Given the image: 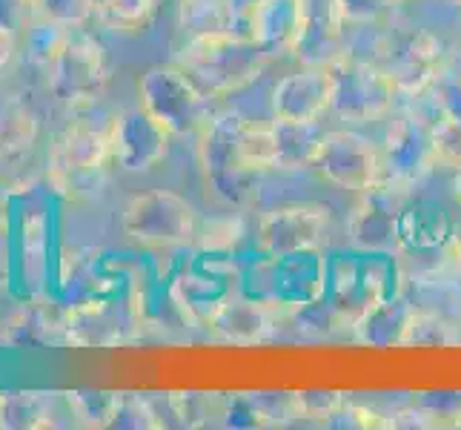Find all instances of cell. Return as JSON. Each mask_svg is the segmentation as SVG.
<instances>
[{
  "label": "cell",
  "instance_id": "6da1fadb",
  "mask_svg": "<svg viewBox=\"0 0 461 430\" xmlns=\"http://www.w3.org/2000/svg\"><path fill=\"white\" fill-rule=\"evenodd\" d=\"M198 167L206 193L227 206L256 198L261 175L278 169L273 121H252L238 113L215 115L198 133Z\"/></svg>",
  "mask_w": 461,
  "mask_h": 430
},
{
  "label": "cell",
  "instance_id": "7a4b0ae2",
  "mask_svg": "<svg viewBox=\"0 0 461 430\" xmlns=\"http://www.w3.org/2000/svg\"><path fill=\"white\" fill-rule=\"evenodd\" d=\"M267 60L269 58L249 38L238 32H221V35L186 38L172 63L193 78L206 98H227L256 81Z\"/></svg>",
  "mask_w": 461,
  "mask_h": 430
},
{
  "label": "cell",
  "instance_id": "3957f363",
  "mask_svg": "<svg viewBox=\"0 0 461 430\" xmlns=\"http://www.w3.org/2000/svg\"><path fill=\"white\" fill-rule=\"evenodd\" d=\"M138 106L152 115L172 138L198 135L210 121V98L181 67H152L138 78Z\"/></svg>",
  "mask_w": 461,
  "mask_h": 430
},
{
  "label": "cell",
  "instance_id": "277c9868",
  "mask_svg": "<svg viewBox=\"0 0 461 430\" xmlns=\"http://www.w3.org/2000/svg\"><path fill=\"white\" fill-rule=\"evenodd\" d=\"M123 233L140 247H184L198 235L195 206L169 189H147L126 201L121 215Z\"/></svg>",
  "mask_w": 461,
  "mask_h": 430
},
{
  "label": "cell",
  "instance_id": "5b68a950",
  "mask_svg": "<svg viewBox=\"0 0 461 430\" xmlns=\"http://www.w3.org/2000/svg\"><path fill=\"white\" fill-rule=\"evenodd\" d=\"M332 115L344 121L367 124L393 113L395 101L402 98L393 78L375 60H364L353 52H344L332 63Z\"/></svg>",
  "mask_w": 461,
  "mask_h": 430
},
{
  "label": "cell",
  "instance_id": "8992f818",
  "mask_svg": "<svg viewBox=\"0 0 461 430\" xmlns=\"http://www.w3.org/2000/svg\"><path fill=\"white\" fill-rule=\"evenodd\" d=\"M327 184L349 189V193H367L384 181V158L375 141L364 138L353 130H330L318 141L315 158L310 164Z\"/></svg>",
  "mask_w": 461,
  "mask_h": 430
},
{
  "label": "cell",
  "instance_id": "52a82bcc",
  "mask_svg": "<svg viewBox=\"0 0 461 430\" xmlns=\"http://www.w3.org/2000/svg\"><path fill=\"white\" fill-rule=\"evenodd\" d=\"M113 81V60L104 46L89 35L69 32L50 67V89L67 106H92Z\"/></svg>",
  "mask_w": 461,
  "mask_h": 430
},
{
  "label": "cell",
  "instance_id": "ba28073f",
  "mask_svg": "<svg viewBox=\"0 0 461 430\" xmlns=\"http://www.w3.org/2000/svg\"><path fill=\"white\" fill-rule=\"evenodd\" d=\"M113 124L115 115L77 118L55 135L50 150V172L58 184H69L113 161Z\"/></svg>",
  "mask_w": 461,
  "mask_h": 430
},
{
  "label": "cell",
  "instance_id": "9c48e42d",
  "mask_svg": "<svg viewBox=\"0 0 461 430\" xmlns=\"http://www.w3.org/2000/svg\"><path fill=\"white\" fill-rule=\"evenodd\" d=\"M384 69L402 98H419L444 72V43L427 29H410L387 38L384 60H375Z\"/></svg>",
  "mask_w": 461,
  "mask_h": 430
},
{
  "label": "cell",
  "instance_id": "30bf717a",
  "mask_svg": "<svg viewBox=\"0 0 461 430\" xmlns=\"http://www.w3.org/2000/svg\"><path fill=\"white\" fill-rule=\"evenodd\" d=\"M332 215L321 204H284L261 218L258 242L269 259L315 252L327 244Z\"/></svg>",
  "mask_w": 461,
  "mask_h": 430
},
{
  "label": "cell",
  "instance_id": "8fae6325",
  "mask_svg": "<svg viewBox=\"0 0 461 430\" xmlns=\"http://www.w3.org/2000/svg\"><path fill=\"white\" fill-rule=\"evenodd\" d=\"M384 158V181L410 189L421 181L436 164L433 150V121L399 118L387 130V143L381 147Z\"/></svg>",
  "mask_w": 461,
  "mask_h": 430
},
{
  "label": "cell",
  "instance_id": "7c38bea8",
  "mask_svg": "<svg viewBox=\"0 0 461 430\" xmlns=\"http://www.w3.org/2000/svg\"><path fill=\"white\" fill-rule=\"evenodd\" d=\"M172 135L144 109H123L113 124V161L123 172H149L169 155Z\"/></svg>",
  "mask_w": 461,
  "mask_h": 430
},
{
  "label": "cell",
  "instance_id": "4fadbf2b",
  "mask_svg": "<svg viewBox=\"0 0 461 430\" xmlns=\"http://www.w3.org/2000/svg\"><path fill=\"white\" fill-rule=\"evenodd\" d=\"M304 0H258L235 23L238 35L249 38L267 58L295 55Z\"/></svg>",
  "mask_w": 461,
  "mask_h": 430
},
{
  "label": "cell",
  "instance_id": "5bb4252c",
  "mask_svg": "<svg viewBox=\"0 0 461 430\" xmlns=\"http://www.w3.org/2000/svg\"><path fill=\"white\" fill-rule=\"evenodd\" d=\"M332 109V72L304 63L273 89V118L284 124H318Z\"/></svg>",
  "mask_w": 461,
  "mask_h": 430
},
{
  "label": "cell",
  "instance_id": "9a60e30c",
  "mask_svg": "<svg viewBox=\"0 0 461 430\" xmlns=\"http://www.w3.org/2000/svg\"><path fill=\"white\" fill-rule=\"evenodd\" d=\"M407 189L395 187L390 181H381L378 187L364 193V204L356 210L349 221V235L358 250L381 252L399 244V227L404 215Z\"/></svg>",
  "mask_w": 461,
  "mask_h": 430
},
{
  "label": "cell",
  "instance_id": "2e32d148",
  "mask_svg": "<svg viewBox=\"0 0 461 430\" xmlns=\"http://www.w3.org/2000/svg\"><path fill=\"white\" fill-rule=\"evenodd\" d=\"M347 18L336 0H304V21H301V35L295 55L304 63L324 67L341 58L347 50Z\"/></svg>",
  "mask_w": 461,
  "mask_h": 430
},
{
  "label": "cell",
  "instance_id": "e0dca14e",
  "mask_svg": "<svg viewBox=\"0 0 461 430\" xmlns=\"http://www.w3.org/2000/svg\"><path fill=\"white\" fill-rule=\"evenodd\" d=\"M278 318L281 307L269 305L264 298H227L212 316L210 327H215L227 342L252 344L264 342L273 333Z\"/></svg>",
  "mask_w": 461,
  "mask_h": 430
},
{
  "label": "cell",
  "instance_id": "ac0fdd59",
  "mask_svg": "<svg viewBox=\"0 0 461 430\" xmlns=\"http://www.w3.org/2000/svg\"><path fill=\"white\" fill-rule=\"evenodd\" d=\"M67 344L72 347H113L126 342V318L113 305H81L63 316Z\"/></svg>",
  "mask_w": 461,
  "mask_h": 430
},
{
  "label": "cell",
  "instance_id": "d6986e66",
  "mask_svg": "<svg viewBox=\"0 0 461 430\" xmlns=\"http://www.w3.org/2000/svg\"><path fill=\"white\" fill-rule=\"evenodd\" d=\"M52 396L38 390L0 393V427L6 430H38L55 427Z\"/></svg>",
  "mask_w": 461,
  "mask_h": 430
},
{
  "label": "cell",
  "instance_id": "ffe728a7",
  "mask_svg": "<svg viewBox=\"0 0 461 430\" xmlns=\"http://www.w3.org/2000/svg\"><path fill=\"white\" fill-rule=\"evenodd\" d=\"M178 21L186 38L235 32L238 4L235 0H181Z\"/></svg>",
  "mask_w": 461,
  "mask_h": 430
},
{
  "label": "cell",
  "instance_id": "44dd1931",
  "mask_svg": "<svg viewBox=\"0 0 461 430\" xmlns=\"http://www.w3.org/2000/svg\"><path fill=\"white\" fill-rule=\"evenodd\" d=\"M278 169H310L324 130L318 124H284L273 118Z\"/></svg>",
  "mask_w": 461,
  "mask_h": 430
},
{
  "label": "cell",
  "instance_id": "7402d4cb",
  "mask_svg": "<svg viewBox=\"0 0 461 430\" xmlns=\"http://www.w3.org/2000/svg\"><path fill=\"white\" fill-rule=\"evenodd\" d=\"M69 26H63L58 21H50V18H35L29 23V29L21 35L23 41V58L29 67L35 69H43L50 72V67L55 63L60 46L67 43L69 38Z\"/></svg>",
  "mask_w": 461,
  "mask_h": 430
},
{
  "label": "cell",
  "instance_id": "603a6c76",
  "mask_svg": "<svg viewBox=\"0 0 461 430\" xmlns=\"http://www.w3.org/2000/svg\"><path fill=\"white\" fill-rule=\"evenodd\" d=\"M158 0H95V14L106 29L135 35L144 32L155 14Z\"/></svg>",
  "mask_w": 461,
  "mask_h": 430
},
{
  "label": "cell",
  "instance_id": "cb8c5ba5",
  "mask_svg": "<svg viewBox=\"0 0 461 430\" xmlns=\"http://www.w3.org/2000/svg\"><path fill=\"white\" fill-rule=\"evenodd\" d=\"M121 393H106V390H72L67 393V405L77 425L84 427H109L118 416L121 407Z\"/></svg>",
  "mask_w": 461,
  "mask_h": 430
},
{
  "label": "cell",
  "instance_id": "d4e9b609",
  "mask_svg": "<svg viewBox=\"0 0 461 430\" xmlns=\"http://www.w3.org/2000/svg\"><path fill=\"white\" fill-rule=\"evenodd\" d=\"M453 342H458V336L447 318L438 313H416V310H410L399 339V344H427V347L453 344Z\"/></svg>",
  "mask_w": 461,
  "mask_h": 430
},
{
  "label": "cell",
  "instance_id": "484cf974",
  "mask_svg": "<svg viewBox=\"0 0 461 430\" xmlns=\"http://www.w3.org/2000/svg\"><path fill=\"white\" fill-rule=\"evenodd\" d=\"M38 133L35 115L23 106H0V152L26 150Z\"/></svg>",
  "mask_w": 461,
  "mask_h": 430
},
{
  "label": "cell",
  "instance_id": "4316f807",
  "mask_svg": "<svg viewBox=\"0 0 461 430\" xmlns=\"http://www.w3.org/2000/svg\"><path fill=\"white\" fill-rule=\"evenodd\" d=\"M433 150L438 167H461V124L450 118H433Z\"/></svg>",
  "mask_w": 461,
  "mask_h": 430
},
{
  "label": "cell",
  "instance_id": "83f0119b",
  "mask_svg": "<svg viewBox=\"0 0 461 430\" xmlns=\"http://www.w3.org/2000/svg\"><path fill=\"white\" fill-rule=\"evenodd\" d=\"M41 18L58 21L63 26H81L95 14V0H35Z\"/></svg>",
  "mask_w": 461,
  "mask_h": 430
},
{
  "label": "cell",
  "instance_id": "f1b7e54d",
  "mask_svg": "<svg viewBox=\"0 0 461 430\" xmlns=\"http://www.w3.org/2000/svg\"><path fill=\"white\" fill-rule=\"evenodd\" d=\"M427 92H433L436 118H450V121L461 124V78L458 75L441 72L438 81Z\"/></svg>",
  "mask_w": 461,
  "mask_h": 430
},
{
  "label": "cell",
  "instance_id": "f546056e",
  "mask_svg": "<svg viewBox=\"0 0 461 430\" xmlns=\"http://www.w3.org/2000/svg\"><path fill=\"white\" fill-rule=\"evenodd\" d=\"M35 18H41L35 0H0V29L4 32L21 38Z\"/></svg>",
  "mask_w": 461,
  "mask_h": 430
},
{
  "label": "cell",
  "instance_id": "4dcf8cb0",
  "mask_svg": "<svg viewBox=\"0 0 461 430\" xmlns=\"http://www.w3.org/2000/svg\"><path fill=\"white\" fill-rule=\"evenodd\" d=\"M341 6L347 23H370L381 12H387L395 0H336Z\"/></svg>",
  "mask_w": 461,
  "mask_h": 430
},
{
  "label": "cell",
  "instance_id": "1f68e13d",
  "mask_svg": "<svg viewBox=\"0 0 461 430\" xmlns=\"http://www.w3.org/2000/svg\"><path fill=\"white\" fill-rule=\"evenodd\" d=\"M14 55H18V35H12V32L0 29V75H4L12 67Z\"/></svg>",
  "mask_w": 461,
  "mask_h": 430
},
{
  "label": "cell",
  "instance_id": "d6a6232c",
  "mask_svg": "<svg viewBox=\"0 0 461 430\" xmlns=\"http://www.w3.org/2000/svg\"><path fill=\"white\" fill-rule=\"evenodd\" d=\"M6 213H9V187L0 181V227L6 224Z\"/></svg>",
  "mask_w": 461,
  "mask_h": 430
},
{
  "label": "cell",
  "instance_id": "836d02e7",
  "mask_svg": "<svg viewBox=\"0 0 461 430\" xmlns=\"http://www.w3.org/2000/svg\"><path fill=\"white\" fill-rule=\"evenodd\" d=\"M453 252H456L458 267H461V227H458V230H456V235H453Z\"/></svg>",
  "mask_w": 461,
  "mask_h": 430
},
{
  "label": "cell",
  "instance_id": "e575fe53",
  "mask_svg": "<svg viewBox=\"0 0 461 430\" xmlns=\"http://www.w3.org/2000/svg\"><path fill=\"white\" fill-rule=\"evenodd\" d=\"M453 193H456V201L461 206V167L456 169V184H453Z\"/></svg>",
  "mask_w": 461,
  "mask_h": 430
},
{
  "label": "cell",
  "instance_id": "d590c367",
  "mask_svg": "<svg viewBox=\"0 0 461 430\" xmlns=\"http://www.w3.org/2000/svg\"><path fill=\"white\" fill-rule=\"evenodd\" d=\"M395 4H399V0H395Z\"/></svg>",
  "mask_w": 461,
  "mask_h": 430
},
{
  "label": "cell",
  "instance_id": "8d00e7d4",
  "mask_svg": "<svg viewBox=\"0 0 461 430\" xmlns=\"http://www.w3.org/2000/svg\"><path fill=\"white\" fill-rule=\"evenodd\" d=\"M458 4H461V0H458Z\"/></svg>",
  "mask_w": 461,
  "mask_h": 430
}]
</instances>
